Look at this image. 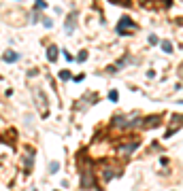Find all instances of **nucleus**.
Instances as JSON below:
<instances>
[{"label": "nucleus", "instance_id": "obj_1", "mask_svg": "<svg viewBox=\"0 0 183 191\" xmlns=\"http://www.w3.org/2000/svg\"><path fill=\"white\" fill-rule=\"evenodd\" d=\"M136 30H138V28H136V24L130 19V17H122V19H119V26H117V32H119V34H123V36L134 34Z\"/></svg>", "mask_w": 183, "mask_h": 191}, {"label": "nucleus", "instance_id": "obj_2", "mask_svg": "<svg viewBox=\"0 0 183 191\" xmlns=\"http://www.w3.org/2000/svg\"><path fill=\"white\" fill-rule=\"evenodd\" d=\"M136 147H138V140H130L128 144H122V147H119V153H122V155H130Z\"/></svg>", "mask_w": 183, "mask_h": 191}, {"label": "nucleus", "instance_id": "obj_3", "mask_svg": "<svg viewBox=\"0 0 183 191\" xmlns=\"http://www.w3.org/2000/svg\"><path fill=\"white\" fill-rule=\"evenodd\" d=\"M75 21H77V13H70V15L66 17V26H64L66 34H73V30H75Z\"/></svg>", "mask_w": 183, "mask_h": 191}, {"label": "nucleus", "instance_id": "obj_4", "mask_svg": "<svg viewBox=\"0 0 183 191\" xmlns=\"http://www.w3.org/2000/svg\"><path fill=\"white\" fill-rule=\"evenodd\" d=\"M2 60H4V62H9V64H13V62H17V60H19V53H17V51H4Z\"/></svg>", "mask_w": 183, "mask_h": 191}, {"label": "nucleus", "instance_id": "obj_5", "mask_svg": "<svg viewBox=\"0 0 183 191\" xmlns=\"http://www.w3.org/2000/svg\"><path fill=\"white\" fill-rule=\"evenodd\" d=\"M58 53H60V49L55 47V45H51V47L47 49V60L49 62H55V60H58Z\"/></svg>", "mask_w": 183, "mask_h": 191}, {"label": "nucleus", "instance_id": "obj_6", "mask_svg": "<svg viewBox=\"0 0 183 191\" xmlns=\"http://www.w3.org/2000/svg\"><path fill=\"white\" fill-rule=\"evenodd\" d=\"M143 123H145V128H156V123H160V115H151V117H147Z\"/></svg>", "mask_w": 183, "mask_h": 191}, {"label": "nucleus", "instance_id": "obj_7", "mask_svg": "<svg viewBox=\"0 0 183 191\" xmlns=\"http://www.w3.org/2000/svg\"><path fill=\"white\" fill-rule=\"evenodd\" d=\"M32 157H34V151H28V157H26V174L30 172V168H32Z\"/></svg>", "mask_w": 183, "mask_h": 191}, {"label": "nucleus", "instance_id": "obj_8", "mask_svg": "<svg viewBox=\"0 0 183 191\" xmlns=\"http://www.w3.org/2000/svg\"><path fill=\"white\" fill-rule=\"evenodd\" d=\"M34 9H36V11H43V9H47V2H45V0H36V2H34Z\"/></svg>", "mask_w": 183, "mask_h": 191}, {"label": "nucleus", "instance_id": "obj_9", "mask_svg": "<svg viewBox=\"0 0 183 191\" xmlns=\"http://www.w3.org/2000/svg\"><path fill=\"white\" fill-rule=\"evenodd\" d=\"M162 51H166V53H172V45L168 43V40H164V43H162Z\"/></svg>", "mask_w": 183, "mask_h": 191}, {"label": "nucleus", "instance_id": "obj_10", "mask_svg": "<svg viewBox=\"0 0 183 191\" xmlns=\"http://www.w3.org/2000/svg\"><path fill=\"white\" fill-rule=\"evenodd\" d=\"M87 60V51L83 49V51H79V55H77V62H85Z\"/></svg>", "mask_w": 183, "mask_h": 191}, {"label": "nucleus", "instance_id": "obj_11", "mask_svg": "<svg viewBox=\"0 0 183 191\" xmlns=\"http://www.w3.org/2000/svg\"><path fill=\"white\" fill-rule=\"evenodd\" d=\"M102 179L111 180V179H113V170H104V172H102Z\"/></svg>", "mask_w": 183, "mask_h": 191}, {"label": "nucleus", "instance_id": "obj_12", "mask_svg": "<svg viewBox=\"0 0 183 191\" xmlns=\"http://www.w3.org/2000/svg\"><path fill=\"white\" fill-rule=\"evenodd\" d=\"M60 79H62V81H68V79H70V72H68V70H62L60 72Z\"/></svg>", "mask_w": 183, "mask_h": 191}, {"label": "nucleus", "instance_id": "obj_13", "mask_svg": "<svg viewBox=\"0 0 183 191\" xmlns=\"http://www.w3.org/2000/svg\"><path fill=\"white\" fill-rule=\"evenodd\" d=\"M117 98H119V94H117V91L113 89V91L109 94V100H111V102H117Z\"/></svg>", "mask_w": 183, "mask_h": 191}, {"label": "nucleus", "instance_id": "obj_14", "mask_svg": "<svg viewBox=\"0 0 183 191\" xmlns=\"http://www.w3.org/2000/svg\"><path fill=\"white\" fill-rule=\"evenodd\" d=\"M58 170H60V164H58V161H53V164L49 166V172H58Z\"/></svg>", "mask_w": 183, "mask_h": 191}, {"label": "nucleus", "instance_id": "obj_15", "mask_svg": "<svg viewBox=\"0 0 183 191\" xmlns=\"http://www.w3.org/2000/svg\"><path fill=\"white\" fill-rule=\"evenodd\" d=\"M43 24H45V28H51V26H53V24H51V19H43Z\"/></svg>", "mask_w": 183, "mask_h": 191}]
</instances>
